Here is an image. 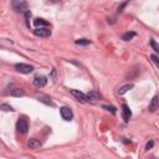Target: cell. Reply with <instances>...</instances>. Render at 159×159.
I'll return each instance as SVG.
<instances>
[{
    "label": "cell",
    "mask_w": 159,
    "mask_h": 159,
    "mask_svg": "<svg viewBox=\"0 0 159 159\" xmlns=\"http://www.w3.org/2000/svg\"><path fill=\"white\" fill-rule=\"evenodd\" d=\"M34 25H35L36 27H39V26H40V27H41V26H46V27H47L50 24L47 23V21H45L44 19H39V17H37V19L34 20Z\"/></svg>",
    "instance_id": "5bb4252c"
},
{
    "label": "cell",
    "mask_w": 159,
    "mask_h": 159,
    "mask_svg": "<svg viewBox=\"0 0 159 159\" xmlns=\"http://www.w3.org/2000/svg\"><path fill=\"white\" fill-rule=\"evenodd\" d=\"M16 129H17V132H20L21 134H25V133L27 132V129H29V124H27L26 119L20 118V119L17 121V123H16Z\"/></svg>",
    "instance_id": "277c9868"
},
{
    "label": "cell",
    "mask_w": 159,
    "mask_h": 159,
    "mask_svg": "<svg viewBox=\"0 0 159 159\" xmlns=\"http://www.w3.org/2000/svg\"><path fill=\"white\" fill-rule=\"evenodd\" d=\"M75 44L80 45V46H87V45L91 44V40H88V39H78V40L75 41Z\"/></svg>",
    "instance_id": "e0dca14e"
},
{
    "label": "cell",
    "mask_w": 159,
    "mask_h": 159,
    "mask_svg": "<svg viewBox=\"0 0 159 159\" xmlns=\"http://www.w3.org/2000/svg\"><path fill=\"white\" fill-rule=\"evenodd\" d=\"M153 145H154V142H153V141H151V142H148V143H147V145H145V149H147V151H149V149H152V148H153Z\"/></svg>",
    "instance_id": "603a6c76"
},
{
    "label": "cell",
    "mask_w": 159,
    "mask_h": 159,
    "mask_svg": "<svg viewBox=\"0 0 159 159\" xmlns=\"http://www.w3.org/2000/svg\"><path fill=\"white\" fill-rule=\"evenodd\" d=\"M37 100H39L40 102H42V103L47 104V106H52V107L55 106V103L52 102L51 98H50L49 96H46V94H39V96H37Z\"/></svg>",
    "instance_id": "30bf717a"
},
{
    "label": "cell",
    "mask_w": 159,
    "mask_h": 159,
    "mask_svg": "<svg viewBox=\"0 0 159 159\" xmlns=\"http://www.w3.org/2000/svg\"><path fill=\"white\" fill-rule=\"evenodd\" d=\"M134 87V84L133 83H128V84H124V86H122L119 90H118V94H121V96H122V94H124V93H127V92H128L129 90H132Z\"/></svg>",
    "instance_id": "4fadbf2b"
},
{
    "label": "cell",
    "mask_w": 159,
    "mask_h": 159,
    "mask_svg": "<svg viewBox=\"0 0 159 159\" xmlns=\"http://www.w3.org/2000/svg\"><path fill=\"white\" fill-rule=\"evenodd\" d=\"M86 96H87V101H97L101 98V94L97 91H91L86 94Z\"/></svg>",
    "instance_id": "8fae6325"
},
{
    "label": "cell",
    "mask_w": 159,
    "mask_h": 159,
    "mask_svg": "<svg viewBox=\"0 0 159 159\" xmlns=\"http://www.w3.org/2000/svg\"><path fill=\"white\" fill-rule=\"evenodd\" d=\"M102 108L107 110V111H111L112 113H116V112H117V108L113 107V106H102Z\"/></svg>",
    "instance_id": "ffe728a7"
},
{
    "label": "cell",
    "mask_w": 159,
    "mask_h": 159,
    "mask_svg": "<svg viewBox=\"0 0 159 159\" xmlns=\"http://www.w3.org/2000/svg\"><path fill=\"white\" fill-rule=\"evenodd\" d=\"M158 108H159V97L158 96H154L153 100L149 103V107H148V110H149L151 112H155Z\"/></svg>",
    "instance_id": "9c48e42d"
},
{
    "label": "cell",
    "mask_w": 159,
    "mask_h": 159,
    "mask_svg": "<svg viewBox=\"0 0 159 159\" xmlns=\"http://www.w3.org/2000/svg\"><path fill=\"white\" fill-rule=\"evenodd\" d=\"M27 145L31 148V149H39V148L41 147V142L39 139H35V138H31L27 143Z\"/></svg>",
    "instance_id": "7c38bea8"
},
{
    "label": "cell",
    "mask_w": 159,
    "mask_h": 159,
    "mask_svg": "<svg viewBox=\"0 0 159 159\" xmlns=\"http://www.w3.org/2000/svg\"><path fill=\"white\" fill-rule=\"evenodd\" d=\"M135 36H137V34L134 33V31H128V33H126V34L122 35V40L123 41H129V40H132Z\"/></svg>",
    "instance_id": "9a60e30c"
},
{
    "label": "cell",
    "mask_w": 159,
    "mask_h": 159,
    "mask_svg": "<svg viewBox=\"0 0 159 159\" xmlns=\"http://www.w3.org/2000/svg\"><path fill=\"white\" fill-rule=\"evenodd\" d=\"M10 96H13V97H24V96H25V93H24L23 90L15 88V90H13L11 92H10Z\"/></svg>",
    "instance_id": "2e32d148"
},
{
    "label": "cell",
    "mask_w": 159,
    "mask_h": 159,
    "mask_svg": "<svg viewBox=\"0 0 159 159\" xmlns=\"http://www.w3.org/2000/svg\"><path fill=\"white\" fill-rule=\"evenodd\" d=\"M49 2H50V3H54V4H55V3H59V2H61V0H49Z\"/></svg>",
    "instance_id": "d4e9b609"
},
{
    "label": "cell",
    "mask_w": 159,
    "mask_h": 159,
    "mask_svg": "<svg viewBox=\"0 0 159 159\" xmlns=\"http://www.w3.org/2000/svg\"><path fill=\"white\" fill-rule=\"evenodd\" d=\"M60 114H61L62 119H65V121H71L72 117H73V113H72L71 108H68V107H61L60 108Z\"/></svg>",
    "instance_id": "5b68a950"
},
{
    "label": "cell",
    "mask_w": 159,
    "mask_h": 159,
    "mask_svg": "<svg viewBox=\"0 0 159 159\" xmlns=\"http://www.w3.org/2000/svg\"><path fill=\"white\" fill-rule=\"evenodd\" d=\"M15 70L20 73H31L34 71V66L31 65H26V63H16L15 65Z\"/></svg>",
    "instance_id": "3957f363"
},
{
    "label": "cell",
    "mask_w": 159,
    "mask_h": 159,
    "mask_svg": "<svg viewBox=\"0 0 159 159\" xmlns=\"http://www.w3.org/2000/svg\"><path fill=\"white\" fill-rule=\"evenodd\" d=\"M132 117V111L131 108L128 107L127 104H123L122 106V118L124 119V122H128Z\"/></svg>",
    "instance_id": "ba28073f"
},
{
    "label": "cell",
    "mask_w": 159,
    "mask_h": 159,
    "mask_svg": "<svg viewBox=\"0 0 159 159\" xmlns=\"http://www.w3.org/2000/svg\"><path fill=\"white\" fill-rule=\"evenodd\" d=\"M151 46H152V49H153L155 52H158V54H159V45L157 44L154 40H151Z\"/></svg>",
    "instance_id": "d6986e66"
},
{
    "label": "cell",
    "mask_w": 159,
    "mask_h": 159,
    "mask_svg": "<svg viewBox=\"0 0 159 159\" xmlns=\"http://www.w3.org/2000/svg\"><path fill=\"white\" fill-rule=\"evenodd\" d=\"M11 8L16 13H26L27 11V2L26 0H13Z\"/></svg>",
    "instance_id": "6da1fadb"
},
{
    "label": "cell",
    "mask_w": 159,
    "mask_h": 159,
    "mask_svg": "<svg viewBox=\"0 0 159 159\" xmlns=\"http://www.w3.org/2000/svg\"><path fill=\"white\" fill-rule=\"evenodd\" d=\"M25 17H26V21H27V26L30 27V23H29V19L31 17V11H30V10H27V11L25 13Z\"/></svg>",
    "instance_id": "7402d4cb"
},
{
    "label": "cell",
    "mask_w": 159,
    "mask_h": 159,
    "mask_svg": "<svg viewBox=\"0 0 159 159\" xmlns=\"http://www.w3.org/2000/svg\"><path fill=\"white\" fill-rule=\"evenodd\" d=\"M71 94H72V96L75 97L77 101H80V102H82V103L87 102V96H86V94H83L82 92H80L78 90H71Z\"/></svg>",
    "instance_id": "52a82bcc"
},
{
    "label": "cell",
    "mask_w": 159,
    "mask_h": 159,
    "mask_svg": "<svg viewBox=\"0 0 159 159\" xmlns=\"http://www.w3.org/2000/svg\"><path fill=\"white\" fill-rule=\"evenodd\" d=\"M34 84L36 87H39V88H41V87H45L46 84H47V77H45V76H35V78H34Z\"/></svg>",
    "instance_id": "8992f818"
},
{
    "label": "cell",
    "mask_w": 159,
    "mask_h": 159,
    "mask_svg": "<svg viewBox=\"0 0 159 159\" xmlns=\"http://www.w3.org/2000/svg\"><path fill=\"white\" fill-rule=\"evenodd\" d=\"M127 4H128V2H124L123 4H121V5L118 6V13H122V11H123V9L126 8V5H127Z\"/></svg>",
    "instance_id": "cb8c5ba5"
},
{
    "label": "cell",
    "mask_w": 159,
    "mask_h": 159,
    "mask_svg": "<svg viewBox=\"0 0 159 159\" xmlns=\"http://www.w3.org/2000/svg\"><path fill=\"white\" fill-rule=\"evenodd\" d=\"M0 108H2L3 111H6V112H8V111H11V112H13V111H14V108L11 107V106H10V104H6V103H3L2 106H0Z\"/></svg>",
    "instance_id": "ac0fdd59"
},
{
    "label": "cell",
    "mask_w": 159,
    "mask_h": 159,
    "mask_svg": "<svg viewBox=\"0 0 159 159\" xmlns=\"http://www.w3.org/2000/svg\"><path fill=\"white\" fill-rule=\"evenodd\" d=\"M151 59H152V61L155 63V65H157V67H159V57H158V56H155V55H152V56H151Z\"/></svg>",
    "instance_id": "44dd1931"
},
{
    "label": "cell",
    "mask_w": 159,
    "mask_h": 159,
    "mask_svg": "<svg viewBox=\"0 0 159 159\" xmlns=\"http://www.w3.org/2000/svg\"><path fill=\"white\" fill-rule=\"evenodd\" d=\"M33 33L37 37H49V36H51V30L47 29L46 26L45 27H36Z\"/></svg>",
    "instance_id": "7a4b0ae2"
}]
</instances>
